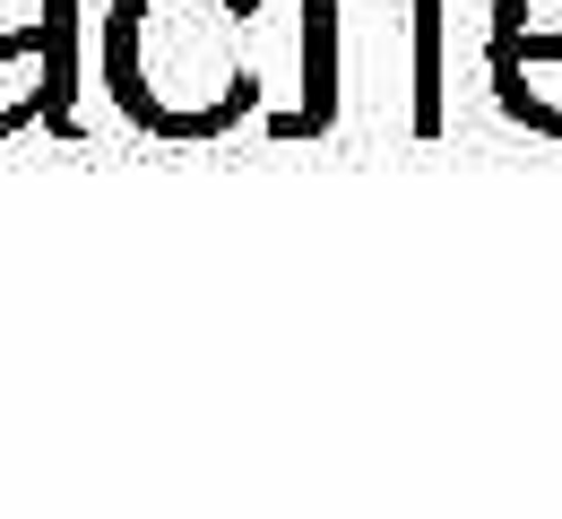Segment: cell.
<instances>
[{"label": "cell", "mask_w": 562, "mask_h": 519, "mask_svg": "<svg viewBox=\"0 0 562 519\" xmlns=\"http://www.w3.org/2000/svg\"><path fill=\"white\" fill-rule=\"evenodd\" d=\"M251 35H260V0H113L95 35V70L139 139L200 148L260 113Z\"/></svg>", "instance_id": "obj_1"}, {"label": "cell", "mask_w": 562, "mask_h": 519, "mask_svg": "<svg viewBox=\"0 0 562 519\" xmlns=\"http://www.w3.org/2000/svg\"><path fill=\"white\" fill-rule=\"evenodd\" d=\"M26 122L78 139V87L61 78L53 53H35V44H0V139L26 131Z\"/></svg>", "instance_id": "obj_2"}, {"label": "cell", "mask_w": 562, "mask_h": 519, "mask_svg": "<svg viewBox=\"0 0 562 519\" xmlns=\"http://www.w3.org/2000/svg\"><path fill=\"white\" fill-rule=\"evenodd\" d=\"M485 70H493V104L519 131L562 148V61H546V53H485Z\"/></svg>", "instance_id": "obj_3"}, {"label": "cell", "mask_w": 562, "mask_h": 519, "mask_svg": "<svg viewBox=\"0 0 562 519\" xmlns=\"http://www.w3.org/2000/svg\"><path fill=\"white\" fill-rule=\"evenodd\" d=\"M0 44L53 53L61 78L78 87V0H0Z\"/></svg>", "instance_id": "obj_4"}, {"label": "cell", "mask_w": 562, "mask_h": 519, "mask_svg": "<svg viewBox=\"0 0 562 519\" xmlns=\"http://www.w3.org/2000/svg\"><path fill=\"white\" fill-rule=\"evenodd\" d=\"M485 53H546V61H562V0H493Z\"/></svg>", "instance_id": "obj_5"}]
</instances>
